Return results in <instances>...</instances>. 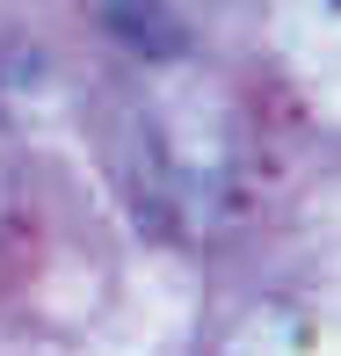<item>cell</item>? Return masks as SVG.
Returning a JSON list of instances; mask_svg holds the SVG:
<instances>
[{"label": "cell", "instance_id": "obj_2", "mask_svg": "<svg viewBox=\"0 0 341 356\" xmlns=\"http://www.w3.org/2000/svg\"><path fill=\"white\" fill-rule=\"evenodd\" d=\"M37 80H44L37 51H15V44H0V109H8V102H22Z\"/></svg>", "mask_w": 341, "mask_h": 356}, {"label": "cell", "instance_id": "obj_1", "mask_svg": "<svg viewBox=\"0 0 341 356\" xmlns=\"http://www.w3.org/2000/svg\"><path fill=\"white\" fill-rule=\"evenodd\" d=\"M102 29L117 44H131V51H145V58H174L189 44L182 15L167 0H102Z\"/></svg>", "mask_w": 341, "mask_h": 356}]
</instances>
